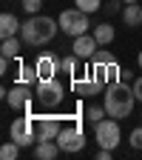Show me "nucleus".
Wrapping results in <instances>:
<instances>
[{"instance_id": "obj_5", "label": "nucleus", "mask_w": 142, "mask_h": 160, "mask_svg": "<svg viewBox=\"0 0 142 160\" xmlns=\"http://www.w3.org/2000/svg\"><path fill=\"white\" fill-rule=\"evenodd\" d=\"M3 97H6V103H9L14 112H31V106L37 103L34 89H31V86H26V83H14L11 89H6V92H3Z\"/></svg>"}, {"instance_id": "obj_26", "label": "nucleus", "mask_w": 142, "mask_h": 160, "mask_svg": "<svg viewBox=\"0 0 142 160\" xmlns=\"http://www.w3.org/2000/svg\"><path fill=\"white\" fill-rule=\"evenodd\" d=\"M40 6H43V0H23V9L29 14H40Z\"/></svg>"}, {"instance_id": "obj_2", "label": "nucleus", "mask_w": 142, "mask_h": 160, "mask_svg": "<svg viewBox=\"0 0 142 160\" xmlns=\"http://www.w3.org/2000/svg\"><path fill=\"white\" fill-rule=\"evenodd\" d=\"M57 32H60V20H54L48 14H31L20 29V40L26 46H46L54 40Z\"/></svg>"}, {"instance_id": "obj_14", "label": "nucleus", "mask_w": 142, "mask_h": 160, "mask_svg": "<svg viewBox=\"0 0 142 160\" xmlns=\"http://www.w3.org/2000/svg\"><path fill=\"white\" fill-rule=\"evenodd\" d=\"M60 152H63V149H60L57 140H37V143H34V157L37 160H57Z\"/></svg>"}, {"instance_id": "obj_4", "label": "nucleus", "mask_w": 142, "mask_h": 160, "mask_svg": "<svg viewBox=\"0 0 142 160\" xmlns=\"http://www.w3.org/2000/svg\"><path fill=\"white\" fill-rule=\"evenodd\" d=\"M60 29H63V34H68V37H80V34H85L88 32V12H83V9H63L60 12Z\"/></svg>"}, {"instance_id": "obj_25", "label": "nucleus", "mask_w": 142, "mask_h": 160, "mask_svg": "<svg viewBox=\"0 0 142 160\" xmlns=\"http://www.w3.org/2000/svg\"><path fill=\"white\" fill-rule=\"evenodd\" d=\"M131 149H136V152H142V126H136V129H131Z\"/></svg>"}, {"instance_id": "obj_11", "label": "nucleus", "mask_w": 142, "mask_h": 160, "mask_svg": "<svg viewBox=\"0 0 142 160\" xmlns=\"http://www.w3.org/2000/svg\"><path fill=\"white\" fill-rule=\"evenodd\" d=\"M99 49V43H97V37L94 34H80V37H74V43H71V52L80 57V60H91L94 57V52Z\"/></svg>"}, {"instance_id": "obj_30", "label": "nucleus", "mask_w": 142, "mask_h": 160, "mask_svg": "<svg viewBox=\"0 0 142 160\" xmlns=\"http://www.w3.org/2000/svg\"><path fill=\"white\" fill-rule=\"evenodd\" d=\"M119 80H122V83H128V86H131V69H122V74H119Z\"/></svg>"}, {"instance_id": "obj_19", "label": "nucleus", "mask_w": 142, "mask_h": 160, "mask_svg": "<svg viewBox=\"0 0 142 160\" xmlns=\"http://www.w3.org/2000/svg\"><path fill=\"white\" fill-rule=\"evenodd\" d=\"M20 49H23V40H17V37H3V43H0V54L3 57H17Z\"/></svg>"}, {"instance_id": "obj_29", "label": "nucleus", "mask_w": 142, "mask_h": 160, "mask_svg": "<svg viewBox=\"0 0 142 160\" xmlns=\"http://www.w3.org/2000/svg\"><path fill=\"white\" fill-rule=\"evenodd\" d=\"M111 152H114V149H103V146H99L97 157H99V160H111Z\"/></svg>"}, {"instance_id": "obj_23", "label": "nucleus", "mask_w": 142, "mask_h": 160, "mask_svg": "<svg viewBox=\"0 0 142 160\" xmlns=\"http://www.w3.org/2000/svg\"><path fill=\"white\" fill-rule=\"evenodd\" d=\"M105 63H114V54L105 52V49H97L94 57H91V66H105Z\"/></svg>"}, {"instance_id": "obj_12", "label": "nucleus", "mask_w": 142, "mask_h": 160, "mask_svg": "<svg viewBox=\"0 0 142 160\" xmlns=\"http://www.w3.org/2000/svg\"><path fill=\"white\" fill-rule=\"evenodd\" d=\"M60 60H63V57H57V54H40V57L34 60L40 80H46V77H57V72H60Z\"/></svg>"}, {"instance_id": "obj_32", "label": "nucleus", "mask_w": 142, "mask_h": 160, "mask_svg": "<svg viewBox=\"0 0 142 160\" xmlns=\"http://www.w3.org/2000/svg\"><path fill=\"white\" fill-rule=\"evenodd\" d=\"M122 3H139V0H122Z\"/></svg>"}, {"instance_id": "obj_27", "label": "nucleus", "mask_w": 142, "mask_h": 160, "mask_svg": "<svg viewBox=\"0 0 142 160\" xmlns=\"http://www.w3.org/2000/svg\"><path fill=\"white\" fill-rule=\"evenodd\" d=\"M131 89H134V94H136V100L142 103V77H134V83H131Z\"/></svg>"}, {"instance_id": "obj_13", "label": "nucleus", "mask_w": 142, "mask_h": 160, "mask_svg": "<svg viewBox=\"0 0 142 160\" xmlns=\"http://www.w3.org/2000/svg\"><path fill=\"white\" fill-rule=\"evenodd\" d=\"M91 69H94V77H97L103 86L117 83V80H119V74H122V66H119L117 60H114V63H105V66H91Z\"/></svg>"}, {"instance_id": "obj_20", "label": "nucleus", "mask_w": 142, "mask_h": 160, "mask_svg": "<svg viewBox=\"0 0 142 160\" xmlns=\"http://www.w3.org/2000/svg\"><path fill=\"white\" fill-rule=\"evenodd\" d=\"M77 63H80V57L71 52V54H66L63 60H60V72L68 74V77H74V74H77Z\"/></svg>"}, {"instance_id": "obj_7", "label": "nucleus", "mask_w": 142, "mask_h": 160, "mask_svg": "<svg viewBox=\"0 0 142 160\" xmlns=\"http://www.w3.org/2000/svg\"><path fill=\"white\" fill-rule=\"evenodd\" d=\"M9 134H11V140L14 143H20V146H34L37 143V132H34V117L26 112L23 117H17L14 123H11V129H9Z\"/></svg>"}, {"instance_id": "obj_21", "label": "nucleus", "mask_w": 142, "mask_h": 160, "mask_svg": "<svg viewBox=\"0 0 142 160\" xmlns=\"http://www.w3.org/2000/svg\"><path fill=\"white\" fill-rule=\"evenodd\" d=\"M20 149H23L20 143H14V140H9V143H3V146H0V157H3V160H17Z\"/></svg>"}, {"instance_id": "obj_3", "label": "nucleus", "mask_w": 142, "mask_h": 160, "mask_svg": "<svg viewBox=\"0 0 142 160\" xmlns=\"http://www.w3.org/2000/svg\"><path fill=\"white\" fill-rule=\"evenodd\" d=\"M34 94H37V103L43 109H57L63 103V97H66V89H63V83L57 77H46V80H37Z\"/></svg>"}, {"instance_id": "obj_15", "label": "nucleus", "mask_w": 142, "mask_h": 160, "mask_svg": "<svg viewBox=\"0 0 142 160\" xmlns=\"http://www.w3.org/2000/svg\"><path fill=\"white\" fill-rule=\"evenodd\" d=\"M20 29H23V23H20L11 12H3V14H0V37H17Z\"/></svg>"}, {"instance_id": "obj_16", "label": "nucleus", "mask_w": 142, "mask_h": 160, "mask_svg": "<svg viewBox=\"0 0 142 160\" xmlns=\"http://www.w3.org/2000/svg\"><path fill=\"white\" fill-rule=\"evenodd\" d=\"M94 37H97L99 46H111L114 37H117V29L108 23V20H105V23H97V26H94Z\"/></svg>"}, {"instance_id": "obj_31", "label": "nucleus", "mask_w": 142, "mask_h": 160, "mask_svg": "<svg viewBox=\"0 0 142 160\" xmlns=\"http://www.w3.org/2000/svg\"><path fill=\"white\" fill-rule=\"evenodd\" d=\"M136 63H139V72H142V52H139V57H136Z\"/></svg>"}, {"instance_id": "obj_8", "label": "nucleus", "mask_w": 142, "mask_h": 160, "mask_svg": "<svg viewBox=\"0 0 142 160\" xmlns=\"http://www.w3.org/2000/svg\"><path fill=\"white\" fill-rule=\"evenodd\" d=\"M57 143H60V149H63L66 154L83 152V149H85V134H83V129H80V123L63 126V129H60V134H57Z\"/></svg>"}, {"instance_id": "obj_10", "label": "nucleus", "mask_w": 142, "mask_h": 160, "mask_svg": "<svg viewBox=\"0 0 142 160\" xmlns=\"http://www.w3.org/2000/svg\"><path fill=\"white\" fill-rule=\"evenodd\" d=\"M74 92L83 94V97H94V94H103L105 86L94 77V69H85V74H74Z\"/></svg>"}, {"instance_id": "obj_9", "label": "nucleus", "mask_w": 142, "mask_h": 160, "mask_svg": "<svg viewBox=\"0 0 142 160\" xmlns=\"http://www.w3.org/2000/svg\"><path fill=\"white\" fill-rule=\"evenodd\" d=\"M31 114V112H29ZM34 117V132H37V140H57L60 129H63V120L57 114H31Z\"/></svg>"}, {"instance_id": "obj_1", "label": "nucleus", "mask_w": 142, "mask_h": 160, "mask_svg": "<svg viewBox=\"0 0 142 160\" xmlns=\"http://www.w3.org/2000/svg\"><path fill=\"white\" fill-rule=\"evenodd\" d=\"M134 103H136V94H134V89L128 83H122V80L105 86V92H103V106H105L108 117H117V120L131 117Z\"/></svg>"}, {"instance_id": "obj_17", "label": "nucleus", "mask_w": 142, "mask_h": 160, "mask_svg": "<svg viewBox=\"0 0 142 160\" xmlns=\"http://www.w3.org/2000/svg\"><path fill=\"white\" fill-rule=\"evenodd\" d=\"M122 20H125L128 29L142 26V6H139V3H125V6H122Z\"/></svg>"}, {"instance_id": "obj_22", "label": "nucleus", "mask_w": 142, "mask_h": 160, "mask_svg": "<svg viewBox=\"0 0 142 160\" xmlns=\"http://www.w3.org/2000/svg\"><path fill=\"white\" fill-rule=\"evenodd\" d=\"M74 6L83 9V12H88V14H94V12L103 9V0H74Z\"/></svg>"}, {"instance_id": "obj_28", "label": "nucleus", "mask_w": 142, "mask_h": 160, "mask_svg": "<svg viewBox=\"0 0 142 160\" xmlns=\"http://www.w3.org/2000/svg\"><path fill=\"white\" fill-rule=\"evenodd\" d=\"M119 3H122V0H108V3H105V12L108 14H117L119 12Z\"/></svg>"}, {"instance_id": "obj_6", "label": "nucleus", "mask_w": 142, "mask_h": 160, "mask_svg": "<svg viewBox=\"0 0 142 160\" xmlns=\"http://www.w3.org/2000/svg\"><path fill=\"white\" fill-rule=\"evenodd\" d=\"M94 137L103 149H117L119 140H122V132H119V120L117 117H103L99 123H94Z\"/></svg>"}, {"instance_id": "obj_24", "label": "nucleus", "mask_w": 142, "mask_h": 160, "mask_svg": "<svg viewBox=\"0 0 142 160\" xmlns=\"http://www.w3.org/2000/svg\"><path fill=\"white\" fill-rule=\"evenodd\" d=\"M108 112H105V106H88V112H85V120L88 123H99Z\"/></svg>"}, {"instance_id": "obj_18", "label": "nucleus", "mask_w": 142, "mask_h": 160, "mask_svg": "<svg viewBox=\"0 0 142 160\" xmlns=\"http://www.w3.org/2000/svg\"><path fill=\"white\" fill-rule=\"evenodd\" d=\"M37 66H26V63H20L17 66V83H26V86H37Z\"/></svg>"}]
</instances>
